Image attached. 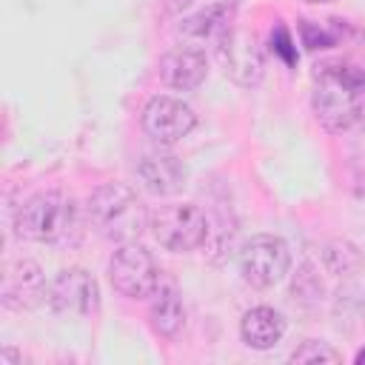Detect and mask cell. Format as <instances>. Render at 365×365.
I'll list each match as a JSON object with an SVG mask.
<instances>
[{"instance_id":"obj_1","label":"cell","mask_w":365,"mask_h":365,"mask_svg":"<svg viewBox=\"0 0 365 365\" xmlns=\"http://www.w3.org/2000/svg\"><path fill=\"white\" fill-rule=\"evenodd\" d=\"M311 108L328 131H348L365 123V68L328 60L314 71Z\"/></svg>"},{"instance_id":"obj_2","label":"cell","mask_w":365,"mask_h":365,"mask_svg":"<svg viewBox=\"0 0 365 365\" xmlns=\"http://www.w3.org/2000/svg\"><path fill=\"white\" fill-rule=\"evenodd\" d=\"M88 217L94 222V228L111 240V242H134L145 225H148V214L145 205L140 202V197L123 185V182H103L91 191L88 197Z\"/></svg>"},{"instance_id":"obj_3","label":"cell","mask_w":365,"mask_h":365,"mask_svg":"<svg viewBox=\"0 0 365 365\" xmlns=\"http://www.w3.org/2000/svg\"><path fill=\"white\" fill-rule=\"evenodd\" d=\"M77 228L74 202L60 191H40L29 197L14 217V231L31 242H63Z\"/></svg>"},{"instance_id":"obj_4","label":"cell","mask_w":365,"mask_h":365,"mask_svg":"<svg viewBox=\"0 0 365 365\" xmlns=\"http://www.w3.org/2000/svg\"><path fill=\"white\" fill-rule=\"evenodd\" d=\"M148 228L165 251L185 254L205 245L208 217L194 202H165L148 214Z\"/></svg>"},{"instance_id":"obj_5","label":"cell","mask_w":365,"mask_h":365,"mask_svg":"<svg viewBox=\"0 0 365 365\" xmlns=\"http://www.w3.org/2000/svg\"><path fill=\"white\" fill-rule=\"evenodd\" d=\"M217 63L228 80H234L242 88H251L265 74V51L259 46V37L248 29L231 26L214 46Z\"/></svg>"},{"instance_id":"obj_6","label":"cell","mask_w":365,"mask_h":365,"mask_svg":"<svg viewBox=\"0 0 365 365\" xmlns=\"http://www.w3.org/2000/svg\"><path fill=\"white\" fill-rule=\"evenodd\" d=\"M291 268V248L277 234H254L240 251V274L254 288H271L285 279Z\"/></svg>"},{"instance_id":"obj_7","label":"cell","mask_w":365,"mask_h":365,"mask_svg":"<svg viewBox=\"0 0 365 365\" xmlns=\"http://www.w3.org/2000/svg\"><path fill=\"white\" fill-rule=\"evenodd\" d=\"M108 279L123 297L145 299L160 285V265L154 262L148 248L137 242H123L108 262Z\"/></svg>"},{"instance_id":"obj_8","label":"cell","mask_w":365,"mask_h":365,"mask_svg":"<svg viewBox=\"0 0 365 365\" xmlns=\"http://www.w3.org/2000/svg\"><path fill=\"white\" fill-rule=\"evenodd\" d=\"M140 125L145 131V137L157 145H174L182 137L191 134V128L197 125V114L188 103H182L180 97L171 94H154L140 114Z\"/></svg>"},{"instance_id":"obj_9","label":"cell","mask_w":365,"mask_h":365,"mask_svg":"<svg viewBox=\"0 0 365 365\" xmlns=\"http://www.w3.org/2000/svg\"><path fill=\"white\" fill-rule=\"evenodd\" d=\"M48 302L57 314L86 317L100 308V285L86 268H66L51 279Z\"/></svg>"},{"instance_id":"obj_10","label":"cell","mask_w":365,"mask_h":365,"mask_svg":"<svg viewBox=\"0 0 365 365\" xmlns=\"http://www.w3.org/2000/svg\"><path fill=\"white\" fill-rule=\"evenodd\" d=\"M43 297H48L46 291V277L40 271V265L34 259H14L6 265L3 271V285H0V299L6 308L11 311H29L34 308Z\"/></svg>"},{"instance_id":"obj_11","label":"cell","mask_w":365,"mask_h":365,"mask_svg":"<svg viewBox=\"0 0 365 365\" xmlns=\"http://www.w3.org/2000/svg\"><path fill=\"white\" fill-rule=\"evenodd\" d=\"M137 180L143 182V188L154 197H171L185 185V165L180 163V157L168 154V151H151L143 154L137 163Z\"/></svg>"},{"instance_id":"obj_12","label":"cell","mask_w":365,"mask_h":365,"mask_svg":"<svg viewBox=\"0 0 365 365\" xmlns=\"http://www.w3.org/2000/svg\"><path fill=\"white\" fill-rule=\"evenodd\" d=\"M234 17H237V3H234V0L211 3V6H205L202 11H197V14H191V17H185V20L180 23V37H182L188 46H194V48H200L202 43L217 46V40H220L231 26H237Z\"/></svg>"},{"instance_id":"obj_13","label":"cell","mask_w":365,"mask_h":365,"mask_svg":"<svg viewBox=\"0 0 365 365\" xmlns=\"http://www.w3.org/2000/svg\"><path fill=\"white\" fill-rule=\"evenodd\" d=\"M208 74V60L194 46H177L160 60V80L174 91H194Z\"/></svg>"},{"instance_id":"obj_14","label":"cell","mask_w":365,"mask_h":365,"mask_svg":"<svg viewBox=\"0 0 365 365\" xmlns=\"http://www.w3.org/2000/svg\"><path fill=\"white\" fill-rule=\"evenodd\" d=\"M282 334H285V317L271 305L248 308L242 314V319H240V336L254 351L274 348L282 339Z\"/></svg>"},{"instance_id":"obj_15","label":"cell","mask_w":365,"mask_h":365,"mask_svg":"<svg viewBox=\"0 0 365 365\" xmlns=\"http://www.w3.org/2000/svg\"><path fill=\"white\" fill-rule=\"evenodd\" d=\"M148 319H151V328L160 334V336H177L185 325V308H182V297L177 291V285L171 282H160L157 291L151 294V302H148Z\"/></svg>"},{"instance_id":"obj_16","label":"cell","mask_w":365,"mask_h":365,"mask_svg":"<svg viewBox=\"0 0 365 365\" xmlns=\"http://www.w3.org/2000/svg\"><path fill=\"white\" fill-rule=\"evenodd\" d=\"M325 262H328V268L334 274H348V271H354L359 265V254H356V248L351 242L336 240V242H331L325 248Z\"/></svg>"},{"instance_id":"obj_17","label":"cell","mask_w":365,"mask_h":365,"mask_svg":"<svg viewBox=\"0 0 365 365\" xmlns=\"http://www.w3.org/2000/svg\"><path fill=\"white\" fill-rule=\"evenodd\" d=\"M339 351H334L328 342H317V339H305L294 354L291 362H339Z\"/></svg>"},{"instance_id":"obj_18","label":"cell","mask_w":365,"mask_h":365,"mask_svg":"<svg viewBox=\"0 0 365 365\" xmlns=\"http://www.w3.org/2000/svg\"><path fill=\"white\" fill-rule=\"evenodd\" d=\"M271 51H274L285 66H297V46H294V40H291V31H288L282 23H277L274 31H271Z\"/></svg>"},{"instance_id":"obj_19","label":"cell","mask_w":365,"mask_h":365,"mask_svg":"<svg viewBox=\"0 0 365 365\" xmlns=\"http://www.w3.org/2000/svg\"><path fill=\"white\" fill-rule=\"evenodd\" d=\"M299 34H302V43L308 46V48H328V46H334L336 43V34H328L319 23H314V20H302L299 23Z\"/></svg>"},{"instance_id":"obj_20","label":"cell","mask_w":365,"mask_h":365,"mask_svg":"<svg viewBox=\"0 0 365 365\" xmlns=\"http://www.w3.org/2000/svg\"><path fill=\"white\" fill-rule=\"evenodd\" d=\"M9 362H20V356H17V351H11V348L6 345L3 354H0V365H9Z\"/></svg>"},{"instance_id":"obj_21","label":"cell","mask_w":365,"mask_h":365,"mask_svg":"<svg viewBox=\"0 0 365 365\" xmlns=\"http://www.w3.org/2000/svg\"><path fill=\"white\" fill-rule=\"evenodd\" d=\"M165 6L168 11H182L185 6H191V0H165Z\"/></svg>"},{"instance_id":"obj_22","label":"cell","mask_w":365,"mask_h":365,"mask_svg":"<svg viewBox=\"0 0 365 365\" xmlns=\"http://www.w3.org/2000/svg\"><path fill=\"white\" fill-rule=\"evenodd\" d=\"M356 365H365V348L356 354Z\"/></svg>"},{"instance_id":"obj_23","label":"cell","mask_w":365,"mask_h":365,"mask_svg":"<svg viewBox=\"0 0 365 365\" xmlns=\"http://www.w3.org/2000/svg\"><path fill=\"white\" fill-rule=\"evenodd\" d=\"M305 3H334V0H305Z\"/></svg>"}]
</instances>
